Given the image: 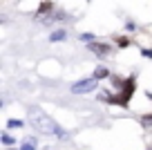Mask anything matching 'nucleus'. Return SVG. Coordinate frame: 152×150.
Instances as JSON below:
<instances>
[{
	"instance_id": "nucleus-1",
	"label": "nucleus",
	"mask_w": 152,
	"mask_h": 150,
	"mask_svg": "<svg viewBox=\"0 0 152 150\" xmlns=\"http://www.w3.org/2000/svg\"><path fill=\"white\" fill-rule=\"evenodd\" d=\"M29 123L36 128L38 132H43V135H54L58 139H65V130L54 121L49 114H45L40 108H29Z\"/></svg>"
},
{
	"instance_id": "nucleus-2",
	"label": "nucleus",
	"mask_w": 152,
	"mask_h": 150,
	"mask_svg": "<svg viewBox=\"0 0 152 150\" xmlns=\"http://www.w3.org/2000/svg\"><path fill=\"white\" fill-rule=\"evenodd\" d=\"M99 88V81L92 76V79H83V81H78V83H74L72 85V92L74 94H87V92H92V90H96Z\"/></svg>"
},
{
	"instance_id": "nucleus-3",
	"label": "nucleus",
	"mask_w": 152,
	"mask_h": 150,
	"mask_svg": "<svg viewBox=\"0 0 152 150\" xmlns=\"http://www.w3.org/2000/svg\"><path fill=\"white\" fill-rule=\"evenodd\" d=\"M87 49H90V52H94L96 56H110V54H112V47L105 45V43H90V45H87Z\"/></svg>"
},
{
	"instance_id": "nucleus-4",
	"label": "nucleus",
	"mask_w": 152,
	"mask_h": 150,
	"mask_svg": "<svg viewBox=\"0 0 152 150\" xmlns=\"http://www.w3.org/2000/svg\"><path fill=\"white\" fill-rule=\"evenodd\" d=\"M38 14H54V5H49V2H43V5L38 7Z\"/></svg>"
},
{
	"instance_id": "nucleus-5",
	"label": "nucleus",
	"mask_w": 152,
	"mask_h": 150,
	"mask_svg": "<svg viewBox=\"0 0 152 150\" xmlns=\"http://www.w3.org/2000/svg\"><path fill=\"white\" fill-rule=\"evenodd\" d=\"M67 34L63 32V29H58V32H52V36H49V40H65Z\"/></svg>"
},
{
	"instance_id": "nucleus-6",
	"label": "nucleus",
	"mask_w": 152,
	"mask_h": 150,
	"mask_svg": "<svg viewBox=\"0 0 152 150\" xmlns=\"http://www.w3.org/2000/svg\"><path fill=\"white\" fill-rule=\"evenodd\" d=\"M107 74H110V72H107V67H99V70L94 72V79H96V81H99V79H105Z\"/></svg>"
},
{
	"instance_id": "nucleus-7",
	"label": "nucleus",
	"mask_w": 152,
	"mask_h": 150,
	"mask_svg": "<svg viewBox=\"0 0 152 150\" xmlns=\"http://www.w3.org/2000/svg\"><path fill=\"white\" fill-rule=\"evenodd\" d=\"M2 143H5V146H14V143H16V139L9 135V132H2Z\"/></svg>"
},
{
	"instance_id": "nucleus-8",
	"label": "nucleus",
	"mask_w": 152,
	"mask_h": 150,
	"mask_svg": "<svg viewBox=\"0 0 152 150\" xmlns=\"http://www.w3.org/2000/svg\"><path fill=\"white\" fill-rule=\"evenodd\" d=\"M141 123H143V126H152V114H145V117H141Z\"/></svg>"
},
{
	"instance_id": "nucleus-9",
	"label": "nucleus",
	"mask_w": 152,
	"mask_h": 150,
	"mask_svg": "<svg viewBox=\"0 0 152 150\" xmlns=\"http://www.w3.org/2000/svg\"><path fill=\"white\" fill-rule=\"evenodd\" d=\"M7 126H9V128H20V126H23V121H20V119H18V121H16V119H11Z\"/></svg>"
},
{
	"instance_id": "nucleus-10",
	"label": "nucleus",
	"mask_w": 152,
	"mask_h": 150,
	"mask_svg": "<svg viewBox=\"0 0 152 150\" xmlns=\"http://www.w3.org/2000/svg\"><path fill=\"white\" fill-rule=\"evenodd\" d=\"M20 150H36V143H31V141H27V143H23V148Z\"/></svg>"
},
{
	"instance_id": "nucleus-11",
	"label": "nucleus",
	"mask_w": 152,
	"mask_h": 150,
	"mask_svg": "<svg viewBox=\"0 0 152 150\" xmlns=\"http://www.w3.org/2000/svg\"><path fill=\"white\" fill-rule=\"evenodd\" d=\"M119 47H123V49L130 47V40H128V38H119Z\"/></svg>"
},
{
	"instance_id": "nucleus-12",
	"label": "nucleus",
	"mask_w": 152,
	"mask_h": 150,
	"mask_svg": "<svg viewBox=\"0 0 152 150\" xmlns=\"http://www.w3.org/2000/svg\"><path fill=\"white\" fill-rule=\"evenodd\" d=\"M81 40H90V43H94V36H92V34H81Z\"/></svg>"
},
{
	"instance_id": "nucleus-13",
	"label": "nucleus",
	"mask_w": 152,
	"mask_h": 150,
	"mask_svg": "<svg viewBox=\"0 0 152 150\" xmlns=\"http://www.w3.org/2000/svg\"><path fill=\"white\" fill-rule=\"evenodd\" d=\"M143 56H148V58H152V49H143Z\"/></svg>"
}]
</instances>
